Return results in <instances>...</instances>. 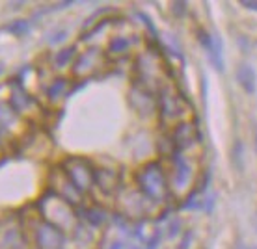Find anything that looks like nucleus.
I'll list each match as a JSON object with an SVG mask.
<instances>
[{
  "label": "nucleus",
  "mask_w": 257,
  "mask_h": 249,
  "mask_svg": "<svg viewBox=\"0 0 257 249\" xmlns=\"http://www.w3.org/2000/svg\"><path fill=\"white\" fill-rule=\"evenodd\" d=\"M77 214L78 217H82L84 223L91 225V227H101L108 219V212L104 210L103 206H82L80 210H77Z\"/></svg>",
  "instance_id": "2eb2a0df"
},
{
  "label": "nucleus",
  "mask_w": 257,
  "mask_h": 249,
  "mask_svg": "<svg viewBox=\"0 0 257 249\" xmlns=\"http://www.w3.org/2000/svg\"><path fill=\"white\" fill-rule=\"evenodd\" d=\"M168 182L170 192L175 197H187L194 190L196 177H198V164L194 154L185 153H172L168 156Z\"/></svg>",
  "instance_id": "f03ea898"
},
{
  "label": "nucleus",
  "mask_w": 257,
  "mask_h": 249,
  "mask_svg": "<svg viewBox=\"0 0 257 249\" xmlns=\"http://www.w3.org/2000/svg\"><path fill=\"white\" fill-rule=\"evenodd\" d=\"M198 39L201 47H203V51L207 52V56L211 60L212 67L216 71H224V62H222V43H220V39L216 36H211V34L207 32H201L198 34Z\"/></svg>",
  "instance_id": "ddd939ff"
},
{
  "label": "nucleus",
  "mask_w": 257,
  "mask_h": 249,
  "mask_svg": "<svg viewBox=\"0 0 257 249\" xmlns=\"http://www.w3.org/2000/svg\"><path fill=\"white\" fill-rule=\"evenodd\" d=\"M181 230V221L179 219H174V221H170V229H168V236L174 238L177 232Z\"/></svg>",
  "instance_id": "412c9836"
},
{
  "label": "nucleus",
  "mask_w": 257,
  "mask_h": 249,
  "mask_svg": "<svg viewBox=\"0 0 257 249\" xmlns=\"http://www.w3.org/2000/svg\"><path fill=\"white\" fill-rule=\"evenodd\" d=\"M248 249H257V247H248Z\"/></svg>",
  "instance_id": "bb28decb"
},
{
  "label": "nucleus",
  "mask_w": 257,
  "mask_h": 249,
  "mask_svg": "<svg viewBox=\"0 0 257 249\" xmlns=\"http://www.w3.org/2000/svg\"><path fill=\"white\" fill-rule=\"evenodd\" d=\"M136 39L127 38V36H114L108 41V54L114 58H121L133 51Z\"/></svg>",
  "instance_id": "a211bd4d"
},
{
  "label": "nucleus",
  "mask_w": 257,
  "mask_h": 249,
  "mask_svg": "<svg viewBox=\"0 0 257 249\" xmlns=\"http://www.w3.org/2000/svg\"><path fill=\"white\" fill-rule=\"evenodd\" d=\"M240 6L246 8V10H250V12H257V0H242Z\"/></svg>",
  "instance_id": "5701e85b"
},
{
  "label": "nucleus",
  "mask_w": 257,
  "mask_h": 249,
  "mask_svg": "<svg viewBox=\"0 0 257 249\" xmlns=\"http://www.w3.org/2000/svg\"><path fill=\"white\" fill-rule=\"evenodd\" d=\"M237 80L240 84V88L246 91V93H253L257 90V78H255V71L253 67L248 64H240L237 67Z\"/></svg>",
  "instance_id": "f3484780"
},
{
  "label": "nucleus",
  "mask_w": 257,
  "mask_h": 249,
  "mask_svg": "<svg viewBox=\"0 0 257 249\" xmlns=\"http://www.w3.org/2000/svg\"><path fill=\"white\" fill-rule=\"evenodd\" d=\"M128 99H131L133 108L140 115H151L157 112V95L148 90H144V88H140V86H136V84L135 88H133V91H131Z\"/></svg>",
  "instance_id": "9b49d317"
},
{
  "label": "nucleus",
  "mask_w": 257,
  "mask_h": 249,
  "mask_svg": "<svg viewBox=\"0 0 257 249\" xmlns=\"http://www.w3.org/2000/svg\"><path fill=\"white\" fill-rule=\"evenodd\" d=\"M10 106L15 110V114L19 115H36L39 112V106L36 99H34L30 93H26L23 86H13L12 88V95H10Z\"/></svg>",
  "instance_id": "9d476101"
},
{
  "label": "nucleus",
  "mask_w": 257,
  "mask_h": 249,
  "mask_svg": "<svg viewBox=\"0 0 257 249\" xmlns=\"http://www.w3.org/2000/svg\"><path fill=\"white\" fill-rule=\"evenodd\" d=\"M73 84H71L69 78L65 77H58L54 78L51 84H49V88H47V97H49V101L51 102H56L60 101V99H64V97H67L73 91Z\"/></svg>",
  "instance_id": "dca6fc26"
},
{
  "label": "nucleus",
  "mask_w": 257,
  "mask_h": 249,
  "mask_svg": "<svg viewBox=\"0 0 257 249\" xmlns=\"http://www.w3.org/2000/svg\"><path fill=\"white\" fill-rule=\"evenodd\" d=\"M185 4L183 2H179V4H172V10H175L177 12V17H183V12H185Z\"/></svg>",
  "instance_id": "b1692460"
},
{
  "label": "nucleus",
  "mask_w": 257,
  "mask_h": 249,
  "mask_svg": "<svg viewBox=\"0 0 257 249\" xmlns=\"http://www.w3.org/2000/svg\"><path fill=\"white\" fill-rule=\"evenodd\" d=\"M60 166L80 193H86L91 188H95V164H91L90 160L71 156L64 160Z\"/></svg>",
  "instance_id": "39448f33"
},
{
  "label": "nucleus",
  "mask_w": 257,
  "mask_h": 249,
  "mask_svg": "<svg viewBox=\"0 0 257 249\" xmlns=\"http://www.w3.org/2000/svg\"><path fill=\"white\" fill-rule=\"evenodd\" d=\"M135 75H136V82H135L136 86L151 91L155 95L168 84L164 60L151 47L146 49L144 52H140L138 58L135 60Z\"/></svg>",
  "instance_id": "7ed1b4c3"
},
{
  "label": "nucleus",
  "mask_w": 257,
  "mask_h": 249,
  "mask_svg": "<svg viewBox=\"0 0 257 249\" xmlns=\"http://www.w3.org/2000/svg\"><path fill=\"white\" fill-rule=\"evenodd\" d=\"M253 221H255L253 225H255V230H257V214H255V219H253Z\"/></svg>",
  "instance_id": "393cba45"
},
{
  "label": "nucleus",
  "mask_w": 257,
  "mask_h": 249,
  "mask_svg": "<svg viewBox=\"0 0 257 249\" xmlns=\"http://www.w3.org/2000/svg\"><path fill=\"white\" fill-rule=\"evenodd\" d=\"M190 242H192V232H187V234L183 236V240H181L179 247L177 249H188L190 247Z\"/></svg>",
  "instance_id": "4be33fe9"
},
{
  "label": "nucleus",
  "mask_w": 257,
  "mask_h": 249,
  "mask_svg": "<svg viewBox=\"0 0 257 249\" xmlns=\"http://www.w3.org/2000/svg\"><path fill=\"white\" fill-rule=\"evenodd\" d=\"M32 232L34 242H36L38 249H62V245L65 242L64 232H62L58 225L52 223V221H47L43 217L32 225Z\"/></svg>",
  "instance_id": "423d86ee"
},
{
  "label": "nucleus",
  "mask_w": 257,
  "mask_h": 249,
  "mask_svg": "<svg viewBox=\"0 0 257 249\" xmlns=\"http://www.w3.org/2000/svg\"><path fill=\"white\" fill-rule=\"evenodd\" d=\"M255 151H257V132H255Z\"/></svg>",
  "instance_id": "a878e982"
},
{
  "label": "nucleus",
  "mask_w": 257,
  "mask_h": 249,
  "mask_svg": "<svg viewBox=\"0 0 257 249\" xmlns=\"http://www.w3.org/2000/svg\"><path fill=\"white\" fill-rule=\"evenodd\" d=\"M157 112L162 123L166 125H179L183 121H190V106L181 95V91L168 82L157 93Z\"/></svg>",
  "instance_id": "20e7f679"
},
{
  "label": "nucleus",
  "mask_w": 257,
  "mask_h": 249,
  "mask_svg": "<svg viewBox=\"0 0 257 249\" xmlns=\"http://www.w3.org/2000/svg\"><path fill=\"white\" fill-rule=\"evenodd\" d=\"M6 30L12 34H28V30H30V21L15 19L13 23H10V25L6 26Z\"/></svg>",
  "instance_id": "aec40b11"
},
{
  "label": "nucleus",
  "mask_w": 257,
  "mask_h": 249,
  "mask_svg": "<svg viewBox=\"0 0 257 249\" xmlns=\"http://www.w3.org/2000/svg\"><path fill=\"white\" fill-rule=\"evenodd\" d=\"M77 47H67V49H60L54 56H52V64L56 65V67H65V65H69L71 62H75L77 60Z\"/></svg>",
  "instance_id": "6ab92c4d"
},
{
  "label": "nucleus",
  "mask_w": 257,
  "mask_h": 249,
  "mask_svg": "<svg viewBox=\"0 0 257 249\" xmlns=\"http://www.w3.org/2000/svg\"><path fill=\"white\" fill-rule=\"evenodd\" d=\"M51 192H54V195L62 197L67 204L75 206V204H80L82 201V193L78 192L75 184L69 180V177L65 175V171L62 169V166H56L52 169L51 175Z\"/></svg>",
  "instance_id": "6e6552de"
},
{
  "label": "nucleus",
  "mask_w": 257,
  "mask_h": 249,
  "mask_svg": "<svg viewBox=\"0 0 257 249\" xmlns=\"http://www.w3.org/2000/svg\"><path fill=\"white\" fill-rule=\"evenodd\" d=\"M170 140L174 143V149L177 153L194 154V151L199 145V134L198 127L194 121H183L172 128Z\"/></svg>",
  "instance_id": "0eeeda50"
},
{
  "label": "nucleus",
  "mask_w": 257,
  "mask_h": 249,
  "mask_svg": "<svg viewBox=\"0 0 257 249\" xmlns=\"http://www.w3.org/2000/svg\"><path fill=\"white\" fill-rule=\"evenodd\" d=\"M23 247H25V234H23L19 225H4V229L0 230V249H23Z\"/></svg>",
  "instance_id": "4468645a"
},
{
  "label": "nucleus",
  "mask_w": 257,
  "mask_h": 249,
  "mask_svg": "<svg viewBox=\"0 0 257 249\" xmlns=\"http://www.w3.org/2000/svg\"><path fill=\"white\" fill-rule=\"evenodd\" d=\"M135 182L138 186V192L148 199L149 203L162 204L166 203L168 197L172 195L170 192V182H168L166 167L161 162H148L142 164L136 169Z\"/></svg>",
  "instance_id": "f257e3e1"
},
{
  "label": "nucleus",
  "mask_w": 257,
  "mask_h": 249,
  "mask_svg": "<svg viewBox=\"0 0 257 249\" xmlns=\"http://www.w3.org/2000/svg\"><path fill=\"white\" fill-rule=\"evenodd\" d=\"M119 186V173L112 166H95V188L101 193L112 195Z\"/></svg>",
  "instance_id": "f8f14e48"
},
{
  "label": "nucleus",
  "mask_w": 257,
  "mask_h": 249,
  "mask_svg": "<svg viewBox=\"0 0 257 249\" xmlns=\"http://www.w3.org/2000/svg\"><path fill=\"white\" fill-rule=\"evenodd\" d=\"M104 64V56L99 49L90 47L84 52H80L73 65V75L75 77H86V75H95V69Z\"/></svg>",
  "instance_id": "1a4fd4ad"
}]
</instances>
